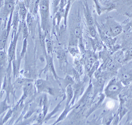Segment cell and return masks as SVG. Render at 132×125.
<instances>
[{
	"label": "cell",
	"mask_w": 132,
	"mask_h": 125,
	"mask_svg": "<svg viewBox=\"0 0 132 125\" xmlns=\"http://www.w3.org/2000/svg\"><path fill=\"white\" fill-rule=\"evenodd\" d=\"M19 26L21 28V32H22V34L23 39L27 38L29 34V31L26 22V20L20 22Z\"/></svg>",
	"instance_id": "20"
},
{
	"label": "cell",
	"mask_w": 132,
	"mask_h": 125,
	"mask_svg": "<svg viewBox=\"0 0 132 125\" xmlns=\"http://www.w3.org/2000/svg\"><path fill=\"white\" fill-rule=\"evenodd\" d=\"M34 85L38 93H46L49 86L47 81L43 79L36 80L35 82Z\"/></svg>",
	"instance_id": "11"
},
{
	"label": "cell",
	"mask_w": 132,
	"mask_h": 125,
	"mask_svg": "<svg viewBox=\"0 0 132 125\" xmlns=\"http://www.w3.org/2000/svg\"><path fill=\"white\" fill-rule=\"evenodd\" d=\"M34 16L31 12H28L26 18V22L29 31V33H34L33 31L34 30Z\"/></svg>",
	"instance_id": "17"
},
{
	"label": "cell",
	"mask_w": 132,
	"mask_h": 125,
	"mask_svg": "<svg viewBox=\"0 0 132 125\" xmlns=\"http://www.w3.org/2000/svg\"><path fill=\"white\" fill-rule=\"evenodd\" d=\"M22 58L19 56L17 58L15 59L12 62V71L14 78H16L18 76V75L19 73L20 68L21 66V62Z\"/></svg>",
	"instance_id": "13"
},
{
	"label": "cell",
	"mask_w": 132,
	"mask_h": 125,
	"mask_svg": "<svg viewBox=\"0 0 132 125\" xmlns=\"http://www.w3.org/2000/svg\"><path fill=\"white\" fill-rule=\"evenodd\" d=\"M38 11L40 17V27L44 32H51L50 0H39Z\"/></svg>",
	"instance_id": "1"
},
{
	"label": "cell",
	"mask_w": 132,
	"mask_h": 125,
	"mask_svg": "<svg viewBox=\"0 0 132 125\" xmlns=\"http://www.w3.org/2000/svg\"><path fill=\"white\" fill-rule=\"evenodd\" d=\"M83 11L84 17L85 18V20L88 26H93L94 25V20L93 18L88 5L87 2L85 1L84 2V6H83Z\"/></svg>",
	"instance_id": "10"
},
{
	"label": "cell",
	"mask_w": 132,
	"mask_h": 125,
	"mask_svg": "<svg viewBox=\"0 0 132 125\" xmlns=\"http://www.w3.org/2000/svg\"><path fill=\"white\" fill-rule=\"evenodd\" d=\"M132 59V47L129 49L125 56V59L123 60L124 62H127Z\"/></svg>",
	"instance_id": "35"
},
{
	"label": "cell",
	"mask_w": 132,
	"mask_h": 125,
	"mask_svg": "<svg viewBox=\"0 0 132 125\" xmlns=\"http://www.w3.org/2000/svg\"><path fill=\"white\" fill-rule=\"evenodd\" d=\"M30 1L31 0H24L25 1V4L26 5V6L27 7H28L30 5Z\"/></svg>",
	"instance_id": "38"
},
{
	"label": "cell",
	"mask_w": 132,
	"mask_h": 125,
	"mask_svg": "<svg viewBox=\"0 0 132 125\" xmlns=\"http://www.w3.org/2000/svg\"><path fill=\"white\" fill-rule=\"evenodd\" d=\"M8 62V55L4 50H0V67L4 68Z\"/></svg>",
	"instance_id": "22"
},
{
	"label": "cell",
	"mask_w": 132,
	"mask_h": 125,
	"mask_svg": "<svg viewBox=\"0 0 132 125\" xmlns=\"http://www.w3.org/2000/svg\"><path fill=\"white\" fill-rule=\"evenodd\" d=\"M45 59H46V66H45L44 68L42 70V72H44L46 71H50L54 77H55V79L56 80L59 79L60 78L58 77V76L56 74V73L55 72V68L54 66V61H53V55H49V54H46L45 56Z\"/></svg>",
	"instance_id": "7"
},
{
	"label": "cell",
	"mask_w": 132,
	"mask_h": 125,
	"mask_svg": "<svg viewBox=\"0 0 132 125\" xmlns=\"http://www.w3.org/2000/svg\"><path fill=\"white\" fill-rule=\"evenodd\" d=\"M76 0H68L67 5H66L65 8V15H64V24L65 26H67V17L69 14V12L70 10V8L72 5V4L74 3V2Z\"/></svg>",
	"instance_id": "26"
},
{
	"label": "cell",
	"mask_w": 132,
	"mask_h": 125,
	"mask_svg": "<svg viewBox=\"0 0 132 125\" xmlns=\"http://www.w3.org/2000/svg\"><path fill=\"white\" fill-rule=\"evenodd\" d=\"M56 57L59 60V61L60 63H64L67 61L66 59V54L65 51L62 48H59L56 52Z\"/></svg>",
	"instance_id": "23"
},
{
	"label": "cell",
	"mask_w": 132,
	"mask_h": 125,
	"mask_svg": "<svg viewBox=\"0 0 132 125\" xmlns=\"http://www.w3.org/2000/svg\"><path fill=\"white\" fill-rule=\"evenodd\" d=\"M43 102V118L44 120V118L47 114V112L49 109V106H50V103L48 101V98L47 97L46 95H44V97L42 101Z\"/></svg>",
	"instance_id": "24"
},
{
	"label": "cell",
	"mask_w": 132,
	"mask_h": 125,
	"mask_svg": "<svg viewBox=\"0 0 132 125\" xmlns=\"http://www.w3.org/2000/svg\"><path fill=\"white\" fill-rule=\"evenodd\" d=\"M88 31L89 34L92 38H94L96 37L97 31H96V30L95 27L94 26V25L88 26Z\"/></svg>",
	"instance_id": "32"
},
{
	"label": "cell",
	"mask_w": 132,
	"mask_h": 125,
	"mask_svg": "<svg viewBox=\"0 0 132 125\" xmlns=\"http://www.w3.org/2000/svg\"><path fill=\"white\" fill-rule=\"evenodd\" d=\"M16 4V0H5L4 5L0 12V24L4 22V24L7 26V19L14 11Z\"/></svg>",
	"instance_id": "5"
},
{
	"label": "cell",
	"mask_w": 132,
	"mask_h": 125,
	"mask_svg": "<svg viewBox=\"0 0 132 125\" xmlns=\"http://www.w3.org/2000/svg\"><path fill=\"white\" fill-rule=\"evenodd\" d=\"M61 0H53V13L55 14L57 10V8L59 5Z\"/></svg>",
	"instance_id": "36"
},
{
	"label": "cell",
	"mask_w": 132,
	"mask_h": 125,
	"mask_svg": "<svg viewBox=\"0 0 132 125\" xmlns=\"http://www.w3.org/2000/svg\"><path fill=\"white\" fill-rule=\"evenodd\" d=\"M122 89L123 85L121 81L114 77L110 80L105 88L104 95L108 98L117 101Z\"/></svg>",
	"instance_id": "2"
},
{
	"label": "cell",
	"mask_w": 132,
	"mask_h": 125,
	"mask_svg": "<svg viewBox=\"0 0 132 125\" xmlns=\"http://www.w3.org/2000/svg\"><path fill=\"white\" fill-rule=\"evenodd\" d=\"M33 82H30L27 83L22 88H23V94L21 98L17 102V104L15 106H18L20 105H22L23 102L31 95V93L32 92L33 88Z\"/></svg>",
	"instance_id": "9"
},
{
	"label": "cell",
	"mask_w": 132,
	"mask_h": 125,
	"mask_svg": "<svg viewBox=\"0 0 132 125\" xmlns=\"http://www.w3.org/2000/svg\"><path fill=\"white\" fill-rule=\"evenodd\" d=\"M5 0H0V12L1 11V10L4 5Z\"/></svg>",
	"instance_id": "37"
},
{
	"label": "cell",
	"mask_w": 132,
	"mask_h": 125,
	"mask_svg": "<svg viewBox=\"0 0 132 125\" xmlns=\"http://www.w3.org/2000/svg\"><path fill=\"white\" fill-rule=\"evenodd\" d=\"M11 71H7L2 84V90L6 93V97L8 102L10 101V94L14 95L15 91L13 84L11 82Z\"/></svg>",
	"instance_id": "6"
},
{
	"label": "cell",
	"mask_w": 132,
	"mask_h": 125,
	"mask_svg": "<svg viewBox=\"0 0 132 125\" xmlns=\"http://www.w3.org/2000/svg\"><path fill=\"white\" fill-rule=\"evenodd\" d=\"M74 108V105L71 106L70 104V105H66L64 111L63 112V113L62 114H61L60 116L56 120V122H55L53 124H56L58 123H59L60 122H61V121L64 120L65 119H66L68 114H69V113H70L72 110H73Z\"/></svg>",
	"instance_id": "18"
},
{
	"label": "cell",
	"mask_w": 132,
	"mask_h": 125,
	"mask_svg": "<svg viewBox=\"0 0 132 125\" xmlns=\"http://www.w3.org/2000/svg\"><path fill=\"white\" fill-rule=\"evenodd\" d=\"M34 82L33 79L25 78H18L13 83L15 89H19L23 88L27 83Z\"/></svg>",
	"instance_id": "15"
},
{
	"label": "cell",
	"mask_w": 132,
	"mask_h": 125,
	"mask_svg": "<svg viewBox=\"0 0 132 125\" xmlns=\"http://www.w3.org/2000/svg\"><path fill=\"white\" fill-rule=\"evenodd\" d=\"M68 50L73 57H77L79 55V51L76 46H69Z\"/></svg>",
	"instance_id": "30"
},
{
	"label": "cell",
	"mask_w": 132,
	"mask_h": 125,
	"mask_svg": "<svg viewBox=\"0 0 132 125\" xmlns=\"http://www.w3.org/2000/svg\"><path fill=\"white\" fill-rule=\"evenodd\" d=\"M91 40L92 48L94 52L97 51H101L102 49V46L101 44L99 42V40L97 39L96 37L94 38H92Z\"/></svg>",
	"instance_id": "27"
},
{
	"label": "cell",
	"mask_w": 132,
	"mask_h": 125,
	"mask_svg": "<svg viewBox=\"0 0 132 125\" xmlns=\"http://www.w3.org/2000/svg\"><path fill=\"white\" fill-rule=\"evenodd\" d=\"M65 98H64L61 102H59V103L57 104V105L56 106V107L54 109V110L52 111V113H50V114H46V115L45 117L44 118V122H46V121H48L49 120H50L51 119H52V116H53L54 114H55L59 111L60 108V107H61V103L64 100Z\"/></svg>",
	"instance_id": "28"
},
{
	"label": "cell",
	"mask_w": 132,
	"mask_h": 125,
	"mask_svg": "<svg viewBox=\"0 0 132 125\" xmlns=\"http://www.w3.org/2000/svg\"><path fill=\"white\" fill-rule=\"evenodd\" d=\"M128 26L129 28H132V20L128 24Z\"/></svg>",
	"instance_id": "39"
},
{
	"label": "cell",
	"mask_w": 132,
	"mask_h": 125,
	"mask_svg": "<svg viewBox=\"0 0 132 125\" xmlns=\"http://www.w3.org/2000/svg\"><path fill=\"white\" fill-rule=\"evenodd\" d=\"M8 102L6 97L5 98L4 101L0 102V116L2 115V114H4L7 110L11 108V106L8 104Z\"/></svg>",
	"instance_id": "25"
},
{
	"label": "cell",
	"mask_w": 132,
	"mask_h": 125,
	"mask_svg": "<svg viewBox=\"0 0 132 125\" xmlns=\"http://www.w3.org/2000/svg\"><path fill=\"white\" fill-rule=\"evenodd\" d=\"M96 61H97V57L95 54V52H88L86 58V62L87 69L89 71Z\"/></svg>",
	"instance_id": "16"
},
{
	"label": "cell",
	"mask_w": 132,
	"mask_h": 125,
	"mask_svg": "<svg viewBox=\"0 0 132 125\" xmlns=\"http://www.w3.org/2000/svg\"><path fill=\"white\" fill-rule=\"evenodd\" d=\"M14 114V111L13 109H11L10 108L6 114L4 116V117L2 119V124H4L6 122H7L11 117L13 116V114Z\"/></svg>",
	"instance_id": "31"
},
{
	"label": "cell",
	"mask_w": 132,
	"mask_h": 125,
	"mask_svg": "<svg viewBox=\"0 0 132 125\" xmlns=\"http://www.w3.org/2000/svg\"><path fill=\"white\" fill-rule=\"evenodd\" d=\"M16 4L18 7L20 22L25 21L28 11L24 0H17Z\"/></svg>",
	"instance_id": "8"
},
{
	"label": "cell",
	"mask_w": 132,
	"mask_h": 125,
	"mask_svg": "<svg viewBox=\"0 0 132 125\" xmlns=\"http://www.w3.org/2000/svg\"><path fill=\"white\" fill-rule=\"evenodd\" d=\"M21 33V28L19 26L18 30L17 32H13L12 34V39L10 46L8 50V67L7 70H11L12 67V62L16 59V51L17 44L19 36Z\"/></svg>",
	"instance_id": "4"
},
{
	"label": "cell",
	"mask_w": 132,
	"mask_h": 125,
	"mask_svg": "<svg viewBox=\"0 0 132 125\" xmlns=\"http://www.w3.org/2000/svg\"><path fill=\"white\" fill-rule=\"evenodd\" d=\"M103 32L111 37H115L121 34L122 31L121 25L112 18L109 17L103 26Z\"/></svg>",
	"instance_id": "3"
},
{
	"label": "cell",
	"mask_w": 132,
	"mask_h": 125,
	"mask_svg": "<svg viewBox=\"0 0 132 125\" xmlns=\"http://www.w3.org/2000/svg\"><path fill=\"white\" fill-rule=\"evenodd\" d=\"M99 65V62L98 61H96L94 64L93 65L92 67H91V69L90 70V71H89V75L90 76V77H91L92 74L93 73H95V72H96L97 70V69L98 68V66Z\"/></svg>",
	"instance_id": "34"
},
{
	"label": "cell",
	"mask_w": 132,
	"mask_h": 125,
	"mask_svg": "<svg viewBox=\"0 0 132 125\" xmlns=\"http://www.w3.org/2000/svg\"><path fill=\"white\" fill-rule=\"evenodd\" d=\"M45 39V46L47 54L49 55H53L54 51V45L52 36L51 32H44Z\"/></svg>",
	"instance_id": "12"
},
{
	"label": "cell",
	"mask_w": 132,
	"mask_h": 125,
	"mask_svg": "<svg viewBox=\"0 0 132 125\" xmlns=\"http://www.w3.org/2000/svg\"><path fill=\"white\" fill-rule=\"evenodd\" d=\"M66 105H70L74 96V90L72 85H69L66 87Z\"/></svg>",
	"instance_id": "19"
},
{
	"label": "cell",
	"mask_w": 132,
	"mask_h": 125,
	"mask_svg": "<svg viewBox=\"0 0 132 125\" xmlns=\"http://www.w3.org/2000/svg\"><path fill=\"white\" fill-rule=\"evenodd\" d=\"M132 74L130 72H125L122 74L121 81L122 84L128 85L132 81Z\"/></svg>",
	"instance_id": "21"
},
{
	"label": "cell",
	"mask_w": 132,
	"mask_h": 125,
	"mask_svg": "<svg viewBox=\"0 0 132 125\" xmlns=\"http://www.w3.org/2000/svg\"><path fill=\"white\" fill-rule=\"evenodd\" d=\"M9 34L6 27L4 28L0 33V50H4L7 44Z\"/></svg>",
	"instance_id": "14"
},
{
	"label": "cell",
	"mask_w": 132,
	"mask_h": 125,
	"mask_svg": "<svg viewBox=\"0 0 132 125\" xmlns=\"http://www.w3.org/2000/svg\"><path fill=\"white\" fill-rule=\"evenodd\" d=\"M93 1L95 4L97 13L99 15H100L104 12L107 11V8L101 5V4H100L98 0H93Z\"/></svg>",
	"instance_id": "29"
},
{
	"label": "cell",
	"mask_w": 132,
	"mask_h": 125,
	"mask_svg": "<svg viewBox=\"0 0 132 125\" xmlns=\"http://www.w3.org/2000/svg\"><path fill=\"white\" fill-rule=\"evenodd\" d=\"M27 38H25L23 39V46H22V51L20 53V57L23 58L24 57L26 53V51H27Z\"/></svg>",
	"instance_id": "33"
}]
</instances>
